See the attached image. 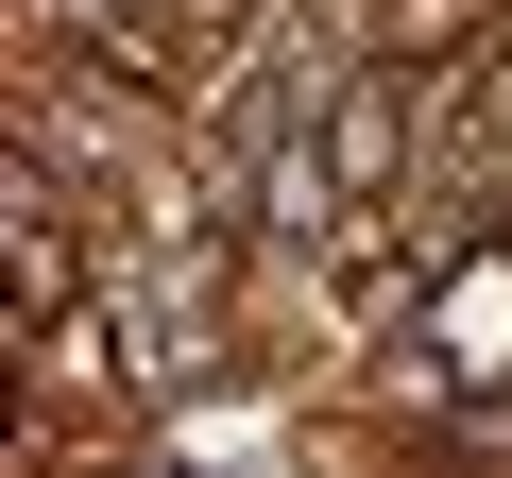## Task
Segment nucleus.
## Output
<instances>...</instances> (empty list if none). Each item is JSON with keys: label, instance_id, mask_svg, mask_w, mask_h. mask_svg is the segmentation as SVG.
<instances>
[{"label": "nucleus", "instance_id": "obj_1", "mask_svg": "<svg viewBox=\"0 0 512 478\" xmlns=\"http://www.w3.org/2000/svg\"><path fill=\"white\" fill-rule=\"evenodd\" d=\"M69 35H86V69H103V86H137V103H188V86H222V69H205V35H188V18H154V0H86Z\"/></svg>", "mask_w": 512, "mask_h": 478}, {"label": "nucleus", "instance_id": "obj_2", "mask_svg": "<svg viewBox=\"0 0 512 478\" xmlns=\"http://www.w3.org/2000/svg\"><path fill=\"white\" fill-rule=\"evenodd\" d=\"M325 257H342V325H410V308H427V274H444V222L410 239L393 205H359V222L325 239Z\"/></svg>", "mask_w": 512, "mask_h": 478}, {"label": "nucleus", "instance_id": "obj_3", "mask_svg": "<svg viewBox=\"0 0 512 478\" xmlns=\"http://www.w3.org/2000/svg\"><path fill=\"white\" fill-rule=\"evenodd\" d=\"M478 35V0H376V52L393 69H427V52H461Z\"/></svg>", "mask_w": 512, "mask_h": 478}]
</instances>
